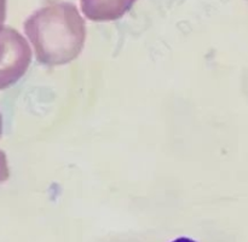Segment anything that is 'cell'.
<instances>
[{
	"mask_svg": "<svg viewBox=\"0 0 248 242\" xmlns=\"http://www.w3.org/2000/svg\"><path fill=\"white\" fill-rule=\"evenodd\" d=\"M172 242H196L195 240H191L189 239V237H178V239H176L174 241Z\"/></svg>",
	"mask_w": 248,
	"mask_h": 242,
	"instance_id": "3957f363",
	"label": "cell"
},
{
	"mask_svg": "<svg viewBox=\"0 0 248 242\" xmlns=\"http://www.w3.org/2000/svg\"><path fill=\"white\" fill-rule=\"evenodd\" d=\"M26 30L36 58L47 65L72 62L84 47L85 21L72 2L52 1L27 21Z\"/></svg>",
	"mask_w": 248,
	"mask_h": 242,
	"instance_id": "6da1fadb",
	"label": "cell"
},
{
	"mask_svg": "<svg viewBox=\"0 0 248 242\" xmlns=\"http://www.w3.org/2000/svg\"><path fill=\"white\" fill-rule=\"evenodd\" d=\"M137 0H80L82 12L94 22H110L121 18Z\"/></svg>",
	"mask_w": 248,
	"mask_h": 242,
	"instance_id": "7a4b0ae2",
	"label": "cell"
}]
</instances>
